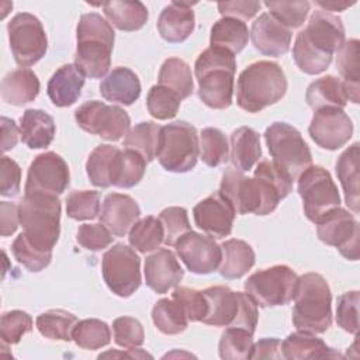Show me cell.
Wrapping results in <instances>:
<instances>
[{"label":"cell","instance_id":"obj_2","mask_svg":"<svg viewBox=\"0 0 360 360\" xmlns=\"http://www.w3.org/2000/svg\"><path fill=\"white\" fill-rule=\"evenodd\" d=\"M345 42L342 20L332 13L316 10L311 14L307 27L295 37L292 58L298 69L307 75L325 72L333 53Z\"/></svg>","mask_w":360,"mask_h":360},{"label":"cell","instance_id":"obj_40","mask_svg":"<svg viewBox=\"0 0 360 360\" xmlns=\"http://www.w3.org/2000/svg\"><path fill=\"white\" fill-rule=\"evenodd\" d=\"M77 318L63 309H51L38 315L35 325L39 333L51 340L70 342Z\"/></svg>","mask_w":360,"mask_h":360},{"label":"cell","instance_id":"obj_9","mask_svg":"<svg viewBox=\"0 0 360 360\" xmlns=\"http://www.w3.org/2000/svg\"><path fill=\"white\" fill-rule=\"evenodd\" d=\"M267 149L274 166L292 183L312 165L311 150L300 131L285 122H273L264 131Z\"/></svg>","mask_w":360,"mask_h":360},{"label":"cell","instance_id":"obj_60","mask_svg":"<svg viewBox=\"0 0 360 360\" xmlns=\"http://www.w3.org/2000/svg\"><path fill=\"white\" fill-rule=\"evenodd\" d=\"M250 359H283L281 340L276 338L260 339L252 346Z\"/></svg>","mask_w":360,"mask_h":360},{"label":"cell","instance_id":"obj_19","mask_svg":"<svg viewBox=\"0 0 360 360\" xmlns=\"http://www.w3.org/2000/svg\"><path fill=\"white\" fill-rule=\"evenodd\" d=\"M308 132L318 146L336 150L352 138L353 122L342 108L325 107L315 111Z\"/></svg>","mask_w":360,"mask_h":360},{"label":"cell","instance_id":"obj_54","mask_svg":"<svg viewBox=\"0 0 360 360\" xmlns=\"http://www.w3.org/2000/svg\"><path fill=\"white\" fill-rule=\"evenodd\" d=\"M114 340L125 349H135L143 345L145 332L142 323L131 316H120L112 322Z\"/></svg>","mask_w":360,"mask_h":360},{"label":"cell","instance_id":"obj_6","mask_svg":"<svg viewBox=\"0 0 360 360\" xmlns=\"http://www.w3.org/2000/svg\"><path fill=\"white\" fill-rule=\"evenodd\" d=\"M292 300V323L297 330L323 333L330 328L332 294L321 274L305 273L298 277Z\"/></svg>","mask_w":360,"mask_h":360},{"label":"cell","instance_id":"obj_12","mask_svg":"<svg viewBox=\"0 0 360 360\" xmlns=\"http://www.w3.org/2000/svg\"><path fill=\"white\" fill-rule=\"evenodd\" d=\"M298 274L288 266L277 264L248 277L245 290L262 308L285 305L294 298Z\"/></svg>","mask_w":360,"mask_h":360},{"label":"cell","instance_id":"obj_44","mask_svg":"<svg viewBox=\"0 0 360 360\" xmlns=\"http://www.w3.org/2000/svg\"><path fill=\"white\" fill-rule=\"evenodd\" d=\"M72 340L82 349L96 350L107 346L111 340L110 326L100 319L90 318L77 321L72 332Z\"/></svg>","mask_w":360,"mask_h":360},{"label":"cell","instance_id":"obj_21","mask_svg":"<svg viewBox=\"0 0 360 360\" xmlns=\"http://www.w3.org/2000/svg\"><path fill=\"white\" fill-rule=\"evenodd\" d=\"M146 285L158 294L176 288L184 276L176 255L169 249H158L145 259L143 267Z\"/></svg>","mask_w":360,"mask_h":360},{"label":"cell","instance_id":"obj_41","mask_svg":"<svg viewBox=\"0 0 360 360\" xmlns=\"http://www.w3.org/2000/svg\"><path fill=\"white\" fill-rule=\"evenodd\" d=\"M152 321L165 335H179L187 328L188 319L176 300L162 298L152 308Z\"/></svg>","mask_w":360,"mask_h":360},{"label":"cell","instance_id":"obj_14","mask_svg":"<svg viewBox=\"0 0 360 360\" xmlns=\"http://www.w3.org/2000/svg\"><path fill=\"white\" fill-rule=\"evenodd\" d=\"M101 273L107 287L115 295L127 298L141 285V259L128 245L115 243L103 256Z\"/></svg>","mask_w":360,"mask_h":360},{"label":"cell","instance_id":"obj_22","mask_svg":"<svg viewBox=\"0 0 360 360\" xmlns=\"http://www.w3.org/2000/svg\"><path fill=\"white\" fill-rule=\"evenodd\" d=\"M250 39L256 51L266 56H281L291 45V30L278 22L269 13L260 14L252 24Z\"/></svg>","mask_w":360,"mask_h":360},{"label":"cell","instance_id":"obj_45","mask_svg":"<svg viewBox=\"0 0 360 360\" xmlns=\"http://www.w3.org/2000/svg\"><path fill=\"white\" fill-rule=\"evenodd\" d=\"M253 346V333L243 328L226 326L222 332L218 352L219 357L225 360H246L250 359Z\"/></svg>","mask_w":360,"mask_h":360},{"label":"cell","instance_id":"obj_53","mask_svg":"<svg viewBox=\"0 0 360 360\" xmlns=\"http://www.w3.org/2000/svg\"><path fill=\"white\" fill-rule=\"evenodd\" d=\"M172 298L181 305L187 319L191 322H202L208 312V302L202 291L188 287H176L172 292Z\"/></svg>","mask_w":360,"mask_h":360},{"label":"cell","instance_id":"obj_57","mask_svg":"<svg viewBox=\"0 0 360 360\" xmlns=\"http://www.w3.org/2000/svg\"><path fill=\"white\" fill-rule=\"evenodd\" d=\"M21 169L15 160L3 156L0 162V194L3 197H14L20 193Z\"/></svg>","mask_w":360,"mask_h":360},{"label":"cell","instance_id":"obj_56","mask_svg":"<svg viewBox=\"0 0 360 360\" xmlns=\"http://www.w3.org/2000/svg\"><path fill=\"white\" fill-rule=\"evenodd\" d=\"M112 233L103 225L98 224H83L77 229L76 240L87 250H103L112 243Z\"/></svg>","mask_w":360,"mask_h":360},{"label":"cell","instance_id":"obj_26","mask_svg":"<svg viewBox=\"0 0 360 360\" xmlns=\"http://www.w3.org/2000/svg\"><path fill=\"white\" fill-rule=\"evenodd\" d=\"M84 86V75L73 63L60 66L49 79L46 93L53 105L69 107L80 97Z\"/></svg>","mask_w":360,"mask_h":360},{"label":"cell","instance_id":"obj_63","mask_svg":"<svg viewBox=\"0 0 360 360\" xmlns=\"http://www.w3.org/2000/svg\"><path fill=\"white\" fill-rule=\"evenodd\" d=\"M108 356H124V357H150V354L145 353V352H139V349H131L129 353H115V352H108V353H104V354H100L98 357H108Z\"/></svg>","mask_w":360,"mask_h":360},{"label":"cell","instance_id":"obj_42","mask_svg":"<svg viewBox=\"0 0 360 360\" xmlns=\"http://www.w3.org/2000/svg\"><path fill=\"white\" fill-rule=\"evenodd\" d=\"M129 243L141 253L158 249L165 240V231L159 218L148 215L136 221L129 229Z\"/></svg>","mask_w":360,"mask_h":360},{"label":"cell","instance_id":"obj_46","mask_svg":"<svg viewBox=\"0 0 360 360\" xmlns=\"http://www.w3.org/2000/svg\"><path fill=\"white\" fill-rule=\"evenodd\" d=\"M200 158L204 165L217 167L229 159V143L225 134L218 128H204L200 134Z\"/></svg>","mask_w":360,"mask_h":360},{"label":"cell","instance_id":"obj_3","mask_svg":"<svg viewBox=\"0 0 360 360\" xmlns=\"http://www.w3.org/2000/svg\"><path fill=\"white\" fill-rule=\"evenodd\" d=\"M75 65L90 79L105 77L111 65L114 30L97 13L83 14L76 27Z\"/></svg>","mask_w":360,"mask_h":360},{"label":"cell","instance_id":"obj_30","mask_svg":"<svg viewBox=\"0 0 360 360\" xmlns=\"http://www.w3.org/2000/svg\"><path fill=\"white\" fill-rule=\"evenodd\" d=\"M336 68L342 76L347 101L357 104L360 100V42L349 39L338 49Z\"/></svg>","mask_w":360,"mask_h":360},{"label":"cell","instance_id":"obj_25","mask_svg":"<svg viewBox=\"0 0 360 360\" xmlns=\"http://www.w3.org/2000/svg\"><path fill=\"white\" fill-rule=\"evenodd\" d=\"M100 94L104 100L122 105L134 104L141 96V82L129 68L112 69L100 83Z\"/></svg>","mask_w":360,"mask_h":360},{"label":"cell","instance_id":"obj_24","mask_svg":"<svg viewBox=\"0 0 360 360\" xmlns=\"http://www.w3.org/2000/svg\"><path fill=\"white\" fill-rule=\"evenodd\" d=\"M194 27L195 17L190 3L173 1L162 10L158 18V31L170 44L186 41L193 34Z\"/></svg>","mask_w":360,"mask_h":360},{"label":"cell","instance_id":"obj_38","mask_svg":"<svg viewBox=\"0 0 360 360\" xmlns=\"http://www.w3.org/2000/svg\"><path fill=\"white\" fill-rule=\"evenodd\" d=\"M158 84L170 89L180 100H184L194 91L191 68L180 58H169L160 66Z\"/></svg>","mask_w":360,"mask_h":360},{"label":"cell","instance_id":"obj_61","mask_svg":"<svg viewBox=\"0 0 360 360\" xmlns=\"http://www.w3.org/2000/svg\"><path fill=\"white\" fill-rule=\"evenodd\" d=\"M1 150L7 152L13 149L18 141L20 129L17 128L15 122L7 117H1Z\"/></svg>","mask_w":360,"mask_h":360},{"label":"cell","instance_id":"obj_48","mask_svg":"<svg viewBox=\"0 0 360 360\" xmlns=\"http://www.w3.org/2000/svg\"><path fill=\"white\" fill-rule=\"evenodd\" d=\"M180 97L170 89L155 84L150 87L146 97L149 114L156 120H170L176 117L180 107Z\"/></svg>","mask_w":360,"mask_h":360},{"label":"cell","instance_id":"obj_39","mask_svg":"<svg viewBox=\"0 0 360 360\" xmlns=\"http://www.w3.org/2000/svg\"><path fill=\"white\" fill-rule=\"evenodd\" d=\"M160 129L153 121H143L136 124L124 139V148L138 152L146 163L152 162L158 156L159 142H160Z\"/></svg>","mask_w":360,"mask_h":360},{"label":"cell","instance_id":"obj_5","mask_svg":"<svg viewBox=\"0 0 360 360\" xmlns=\"http://www.w3.org/2000/svg\"><path fill=\"white\" fill-rule=\"evenodd\" d=\"M287 91V79L281 66L259 60L240 72L236 84V103L248 112H260L280 101Z\"/></svg>","mask_w":360,"mask_h":360},{"label":"cell","instance_id":"obj_20","mask_svg":"<svg viewBox=\"0 0 360 360\" xmlns=\"http://www.w3.org/2000/svg\"><path fill=\"white\" fill-rule=\"evenodd\" d=\"M193 217L202 232L211 238L221 239L232 232L235 210L219 191H215L193 208Z\"/></svg>","mask_w":360,"mask_h":360},{"label":"cell","instance_id":"obj_13","mask_svg":"<svg viewBox=\"0 0 360 360\" xmlns=\"http://www.w3.org/2000/svg\"><path fill=\"white\" fill-rule=\"evenodd\" d=\"M10 49L20 66H32L48 49V38L42 22L30 13L15 14L7 24Z\"/></svg>","mask_w":360,"mask_h":360},{"label":"cell","instance_id":"obj_18","mask_svg":"<svg viewBox=\"0 0 360 360\" xmlns=\"http://www.w3.org/2000/svg\"><path fill=\"white\" fill-rule=\"evenodd\" d=\"M174 248L177 256L194 274H210L221 264V246L208 235L188 231L177 239Z\"/></svg>","mask_w":360,"mask_h":360},{"label":"cell","instance_id":"obj_16","mask_svg":"<svg viewBox=\"0 0 360 360\" xmlns=\"http://www.w3.org/2000/svg\"><path fill=\"white\" fill-rule=\"evenodd\" d=\"M319 240L335 246L347 260L359 259V222L345 208H335L316 222Z\"/></svg>","mask_w":360,"mask_h":360},{"label":"cell","instance_id":"obj_11","mask_svg":"<svg viewBox=\"0 0 360 360\" xmlns=\"http://www.w3.org/2000/svg\"><path fill=\"white\" fill-rule=\"evenodd\" d=\"M298 180V194L305 217L316 224L328 212L340 207V195L330 173L322 166L307 167Z\"/></svg>","mask_w":360,"mask_h":360},{"label":"cell","instance_id":"obj_50","mask_svg":"<svg viewBox=\"0 0 360 360\" xmlns=\"http://www.w3.org/2000/svg\"><path fill=\"white\" fill-rule=\"evenodd\" d=\"M32 318L25 311L4 312L0 319V338L3 345H15L32 330Z\"/></svg>","mask_w":360,"mask_h":360},{"label":"cell","instance_id":"obj_49","mask_svg":"<svg viewBox=\"0 0 360 360\" xmlns=\"http://www.w3.org/2000/svg\"><path fill=\"white\" fill-rule=\"evenodd\" d=\"M269 14L287 28H298L304 24L311 3L309 1H264Z\"/></svg>","mask_w":360,"mask_h":360},{"label":"cell","instance_id":"obj_62","mask_svg":"<svg viewBox=\"0 0 360 360\" xmlns=\"http://www.w3.org/2000/svg\"><path fill=\"white\" fill-rule=\"evenodd\" d=\"M356 1H316L319 7L323 8V11H343L345 8L353 6Z\"/></svg>","mask_w":360,"mask_h":360},{"label":"cell","instance_id":"obj_31","mask_svg":"<svg viewBox=\"0 0 360 360\" xmlns=\"http://www.w3.org/2000/svg\"><path fill=\"white\" fill-rule=\"evenodd\" d=\"M231 163L240 172H249L262 158L259 134L250 127H240L231 134Z\"/></svg>","mask_w":360,"mask_h":360},{"label":"cell","instance_id":"obj_52","mask_svg":"<svg viewBox=\"0 0 360 360\" xmlns=\"http://www.w3.org/2000/svg\"><path fill=\"white\" fill-rule=\"evenodd\" d=\"M165 231L163 243L167 246H174L177 239L191 231L187 211L183 207H169L165 208L159 217Z\"/></svg>","mask_w":360,"mask_h":360},{"label":"cell","instance_id":"obj_28","mask_svg":"<svg viewBox=\"0 0 360 360\" xmlns=\"http://www.w3.org/2000/svg\"><path fill=\"white\" fill-rule=\"evenodd\" d=\"M55 132V121L48 112L37 108L24 111L20 120V136L30 149L48 148L53 141Z\"/></svg>","mask_w":360,"mask_h":360},{"label":"cell","instance_id":"obj_58","mask_svg":"<svg viewBox=\"0 0 360 360\" xmlns=\"http://www.w3.org/2000/svg\"><path fill=\"white\" fill-rule=\"evenodd\" d=\"M262 7L260 1H225L218 3V11L222 17L249 20L255 17Z\"/></svg>","mask_w":360,"mask_h":360},{"label":"cell","instance_id":"obj_4","mask_svg":"<svg viewBox=\"0 0 360 360\" xmlns=\"http://www.w3.org/2000/svg\"><path fill=\"white\" fill-rule=\"evenodd\" d=\"M235 72L236 60L231 52L212 46L202 51L194 63L200 100L214 110L228 108L232 104Z\"/></svg>","mask_w":360,"mask_h":360},{"label":"cell","instance_id":"obj_27","mask_svg":"<svg viewBox=\"0 0 360 360\" xmlns=\"http://www.w3.org/2000/svg\"><path fill=\"white\" fill-rule=\"evenodd\" d=\"M281 356L288 360L343 357L340 353L329 347L321 338H316L315 333L302 330L290 333L281 342Z\"/></svg>","mask_w":360,"mask_h":360},{"label":"cell","instance_id":"obj_7","mask_svg":"<svg viewBox=\"0 0 360 360\" xmlns=\"http://www.w3.org/2000/svg\"><path fill=\"white\" fill-rule=\"evenodd\" d=\"M25 239L42 252H52L60 235V201L56 195L24 194L18 204Z\"/></svg>","mask_w":360,"mask_h":360},{"label":"cell","instance_id":"obj_59","mask_svg":"<svg viewBox=\"0 0 360 360\" xmlns=\"http://www.w3.org/2000/svg\"><path fill=\"white\" fill-rule=\"evenodd\" d=\"M20 224L18 205L14 202L1 201L0 202V232L1 236L13 235Z\"/></svg>","mask_w":360,"mask_h":360},{"label":"cell","instance_id":"obj_23","mask_svg":"<svg viewBox=\"0 0 360 360\" xmlns=\"http://www.w3.org/2000/svg\"><path fill=\"white\" fill-rule=\"evenodd\" d=\"M98 217L112 236L121 238L139 219L141 208L131 195L111 193L104 198Z\"/></svg>","mask_w":360,"mask_h":360},{"label":"cell","instance_id":"obj_17","mask_svg":"<svg viewBox=\"0 0 360 360\" xmlns=\"http://www.w3.org/2000/svg\"><path fill=\"white\" fill-rule=\"evenodd\" d=\"M70 183V173L68 163L55 152H45L38 155L30 165L25 194H62Z\"/></svg>","mask_w":360,"mask_h":360},{"label":"cell","instance_id":"obj_34","mask_svg":"<svg viewBox=\"0 0 360 360\" xmlns=\"http://www.w3.org/2000/svg\"><path fill=\"white\" fill-rule=\"evenodd\" d=\"M336 174L342 184L347 207L359 212V143L350 145L336 160Z\"/></svg>","mask_w":360,"mask_h":360},{"label":"cell","instance_id":"obj_10","mask_svg":"<svg viewBox=\"0 0 360 360\" xmlns=\"http://www.w3.org/2000/svg\"><path fill=\"white\" fill-rule=\"evenodd\" d=\"M156 158L167 172L186 173L194 169L200 158L195 127L187 121H174L162 127Z\"/></svg>","mask_w":360,"mask_h":360},{"label":"cell","instance_id":"obj_1","mask_svg":"<svg viewBox=\"0 0 360 360\" xmlns=\"http://www.w3.org/2000/svg\"><path fill=\"white\" fill-rule=\"evenodd\" d=\"M291 188L292 181L271 160L264 159L256 166L253 177L245 176L235 167L225 169L219 193L231 202L235 214L267 215L290 194Z\"/></svg>","mask_w":360,"mask_h":360},{"label":"cell","instance_id":"obj_55","mask_svg":"<svg viewBox=\"0 0 360 360\" xmlns=\"http://www.w3.org/2000/svg\"><path fill=\"white\" fill-rule=\"evenodd\" d=\"M359 291H347L338 298L336 323L346 332H359Z\"/></svg>","mask_w":360,"mask_h":360},{"label":"cell","instance_id":"obj_29","mask_svg":"<svg viewBox=\"0 0 360 360\" xmlns=\"http://www.w3.org/2000/svg\"><path fill=\"white\" fill-rule=\"evenodd\" d=\"M0 93L3 101L7 104L24 105L37 98L39 93V80L31 69L18 68L3 77Z\"/></svg>","mask_w":360,"mask_h":360},{"label":"cell","instance_id":"obj_37","mask_svg":"<svg viewBox=\"0 0 360 360\" xmlns=\"http://www.w3.org/2000/svg\"><path fill=\"white\" fill-rule=\"evenodd\" d=\"M146 169V160L132 149H118L112 162L111 184L120 188H131L136 186Z\"/></svg>","mask_w":360,"mask_h":360},{"label":"cell","instance_id":"obj_15","mask_svg":"<svg viewBox=\"0 0 360 360\" xmlns=\"http://www.w3.org/2000/svg\"><path fill=\"white\" fill-rule=\"evenodd\" d=\"M75 120L83 131L111 142L127 136L131 127V118L124 108L98 100L83 103L75 111Z\"/></svg>","mask_w":360,"mask_h":360},{"label":"cell","instance_id":"obj_43","mask_svg":"<svg viewBox=\"0 0 360 360\" xmlns=\"http://www.w3.org/2000/svg\"><path fill=\"white\" fill-rule=\"evenodd\" d=\"M120 148L104 143L98 145L90 155L86 162V172L90 179V183L96 187L107 188L111 184V172L114 156Z\"/></svg>","mask_w":360,"mask_h":360},{"label":"cell","instance_id":"obj_33","mask_svg":"<svg viewBox=\"0 0 360 360\" xmlns=\"http://www.w3.org/2000/svg\"><path fill=\"white\" fill-rule=\"evenodd\" d=\"M104 14L111 24L120 31H136L141 30L149 17L148 8L141 1L128 0H112L103 3Z\"/></svg>","mask_w":360,"mask_h":360},{"label":"cell","instance_id":"obj_51","mask_svg":"<svg viewBox=\"0 0 360 360\" xmlns=\"http://www.w3.org/2000/svg\"><path fill=\"white\" fill-rule=\"evenodd\" d=\"M11 252L18 263H21L27 270L37 273L44 270L52 260V252H42L34 248L21 232L11 245Z\"/></svg>","mask_w":360,"mask_h":360},{"label":"cell","instance_id":"obj_47","mask_svg":"<svg viewBox=\"0 0 360 360\" xmlns=\"http://www.w3.org/2000/svg\"><path fill=\"white\" fill-rule=\"evenodd\" d=\"M66 214L76 221L94 219L100 215V193L94 190H75L66 197Z\"/></svg>","mask_w":360,"mask_h":360},{"label":"cell","instance_id":"obj_32","mask_svg":"<svg viewBox=\"0 0 360 360\" xmlns=\"http://www.w3.org/2000/svg\"><path fill=\"white\" fill-rule=\"evenodd\" d=\"M222 259L218 267L219 274L226 280L243 277L255 266V252L242 239H228L221 245Z\"/></svg>","mask_w":360,"mask_h":360},{"label":"cell","instance_id":"obj_8","mask_svg":"<svg viewBox=\"0 0 360 360\" xmlns=\"http://www.w3.org/2000/svg\"><path fill=\"white\" fill-rule=\"evenodd\" d=\"M208 312L202 319L212 326H238L255 333L257 325V304L248 292L233 291L226 285H212L202 290Z\"/></svg>","mask_w":360,"mask_h":360},{"label":"cell","instance_id":"obj_36","mask_svg":"<svg viewBox=\"0 0 360 360\" xmlns=\"http://www.w3.org/2000/svg\"><path fill=\"white\" fill-rule=\"evenodd\" d=\"M250 34L248 25L238 18L222 17L214 22L210 35V45L231 52L232 55L239 53L246 45Z\"/></svg>","mask_w":360,"mask_h":360},{"label":"cell","instance_id":"obj_35","mask_svg":"<svg viewBox=\"0 0 360 360\" xmlns=\"http://www.w3.org/2000/svg\"><path fill=\"white\" fill-rule=\"evenodd\" d=\"M305 100L314 111L325 107H336L343 110L347 104L343 82L333 75H328L312 82L307 89Z\"/></svg>","mask_w":360,"mask_h":360}]
</instances>
